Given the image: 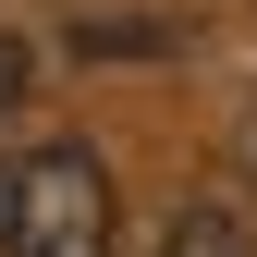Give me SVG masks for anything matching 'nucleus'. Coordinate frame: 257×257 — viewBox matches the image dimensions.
<instances>
[{
	"label": "nucleus",
	"mask_w": 257,
	"mask_h": 257,
	"mask_svg": "<svg viewBox=\"0 0 257 257\" xmlns=\"http://www.w3.org/2000/svg\"><path fill=\"white\" fill-rule=\"evenodd\" d=\"M122 196H110V159L98 147H25L13 184H0V257H110Z\"/></svg>",
	"instance_id": "1"
},
{
	"label": "nucleus",
	"mask_w": 257,
	"mask_h": 257,
	"mask_svg": "<svg viewBox=\"0 0 257 257\" xmlns=\"http://www.w3.org/2000/svg\"><path fill=\"white\" fill-rule=\"evenodd\" d=\"M159 257H257V233L233 208H172V233H159Z\"/></svg>",
	"instance_id": "2"
},
{
	"label": "nucleus",
	"mask_w": 257,
	"mask_h": 257,
	"mask_svg": "<svg viewBox=\"0 0 257 257\" xmlns=\"http://www.w3.org/2000/svg\"><path fill=\"white\" fill-rule=\"evenodd\" d=\"M25 86H37V61H25V37H0V110H13Z\"/></svg>",
	"instance_id": "3"
},
{
	"label": "nucleus",
	"mask_w": 257,
	"mask_h": 257,
	"mask_svg": "<svg viewBox=\"0 0 257 257\" xmlns=\"http://www.w3.org/2000/svg\"><path fill=\"white\" fill-rule=\"evenodd\" d=\"M233 159H245V184H257V98H245V122H233Z\"/></svg>",
	"instance_id": "4"
},
{
	"label": "nucleus",
	"mask_w": 257,
	"mask_h": 257,
	"mask_svg": "<svg viewBox=\"0 0 257 257\" xmlns=\"http://www.w3.org/2000/svg\"><path fill=\"white\" fill-rule=\"evenodd\" d=\"M0 184H13V172H0Z\"/></svg>",
	"instance_id": "5"
}]
</instances>
